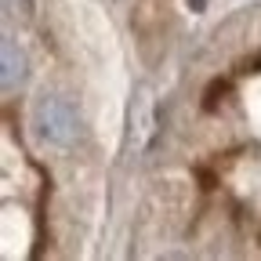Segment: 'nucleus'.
<instances>
[{
  "label": "nucleus",
  "mask_w": 261,
  "mask_h": 261,
  "mask_svg": "<svg viewBox=\"0 0 261 261\" xmlns=\"http://www.w3.org/2000/svg\"><path fill=\"white\" fill-rule=\"evenodd\" d=\"M189 4H192V11H200V8H203V0H189Z\"/></svg>",
  "instance_id": "nucleus-4"
},
{
  "label": "nucleus",
  "mask_w": 261,
  "mask_h": 261,
  "mask_svg": "<svg viewBox=\"0 0 261 261\" xmlns=\"http://www.w3.org/2000/svg\"><path fill=\"white\" fill-rule=\"evenodd\" d=\"M25 69H29V62H25V51L4 37V44H0V84H4V91H15L25 84Z\"/></svg>",
  "instance_id": "nucleus-3"
},
{
  "label": "nucleus",
  "mask_w": 261,
  "mask_h": 261,
  "mask_svg": "<svg viewBox=\"0 0 261 261\" xmlns=\"http://www.w3.org/2000/svg\"><path fill=\"white\" fill-rule=\"evenodd\" d=\"M152 135H156V106H152L149 91L142 87L138 98H135V106H130V149L145 152V145L152 142Z\"/></svg>",
  "instance_id": "nucleus-2"
},
{
  "label": "nucleus",
  "mask_w": 261,
  "mask_h": 261,
  "mask_svg": "<svg viewBox=\"0 0 261 261\" xmlns=\"http://www.w3.org/2000/svg\"><path fill=\"white\" fill-rule=\"evenodd\" d=\"M33 127H37L40 142L69 149L80 138V113L58 94H44L37 106H33Z\"/></svg>",
  "instance_id": "nucleus-1"
}]
</instances>
